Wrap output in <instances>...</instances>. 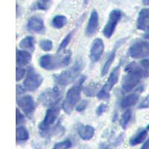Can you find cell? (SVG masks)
Instances as JSON below:
<instances>
[{"label": "cell", "instance_id": "cell-1", "mask_svg": "<svg viewBox=\"0 0 149 149\" xmlns=\"http://www.w3.org/2000/svg\"><path fill=\"white\" fill-rule=\"evenodd\" d=\"M125 72H126L127 74L123 77L122 81V91L124 93H129L133 90L137 86L142 78L149 76L148 71L135 62L127 65Z\"/></svg>", "mask_w": 149, "mask_h": 149}, {"label": "cell", "instance_id": "cell-2", "mask_svg": "<svg viewBox=\"0 0 149 149\" xmlns=\"http://www.w3.org/2000/svg\"><path fill=\"white\" fill-rule=\"evenodd\" d=\"M86 80V76H81L78 81L68 90L66 98L62 104V109L67 114H70L73 109L76 107L81 98V94L83 90V84Z\"/></svg>", "mask_w": 149, "mask_h": 149}, {"label": "cell", "instance_id": "cell-3", "mask_svg": "<svg viewBox=\"0 0 149 149\" xmlns=\"http://www.w3.org/2000/svg\"><path fill=\"white\" fill-rule=\"evenodd\" d=\"M84 66V62L81 58L77 60L72 66L68 70H64L60 74H54L53 76L54 81L60 86H66L73 82L78 78V76L81 72Z\"/></svg>", "mask_w": 149, "mask_h": 149}, {"label": "cell", "instance_id": "cell-4", "mask_svg": "<svg viewBox=\"0 0 149 149\" xmlns=\"http://www.w3.org/2000/svg\"><path fill=\"white\" fill-rule=\"evenodd\" d=\"M71 59V53L63 58H61L58 55L53 54H45L41 56L39 59V65L40 67L46 70H54L62 66H66L70 64Z\"/></svg>", "mask_w": 149, "mask_h": 149}, {"label": "cell", "instance_id": "cell-5", "mask_svg": "<svg viewBox=\"0 0 149 149\" xmlns=\"http://www.w3.org/2000/svg\"><path fill=\"white\" fill-rule=\"evenodd\" d=\"M60 109L57 106L49 107L45 115L44 119L39 124L38 130L42 137H47L52 132V126L58 119Z\"/></svg>", "mask_w": 149, "mask_h": 149}, {"label": "cell", "instance_id": "cell-6", "mask_svg": "<svg viewBox=\"0 0 149 149\" xmlns=\"http://www.w3.org/2000/svg\"><path fill=\"white\" fill-rule=\"evenodd\" d=\"M61 93L57 86L44 90L40 95L39 102L46 107H54L61 101Z\"/></svg>", "mask_w": 149, "mask_h": 149}, {"label": "cell", "instance_id": "cell-7", "mask_svg": "<svg viewBox=\"0 0 149 149\" xmlns=\"http://www.w3.org/2000/svg\"><path fill=\"white\" fill-rule=\"evenodd\" d=\"M42 77L35 71L34 68L30 66L28 69L27 74L23 81V86L26 90L34 92L39 88L42 83Z\"/></svg>", "mask_w": 149, "mask_h": 149}, {"label": "cell", "instance_id": "cell-8", "mask_svg": "<svg viewBox=\"0 0 149 149\" xmlns=\"http://www.w3.org/2000/svg\"><path fill=\"white\" fill-rule=\"evenodd\" d=\"M128 53L133 58L140 59L149 56V42L146 40H136L130 45Z\"/></svg>", "mask_w": 149, "mask_h": 149}, {"label": "cell", "instance_id": "cell-9", "mask_svg": "<svg viewBox=\"0 0 149 149\" xmlns=\"http://www.w3.org/2000/svg\"><path fill=\"white\" fill-rule=\"evenodd\" d=\"M121 17H122V13L120 10L118 9H114V10H111L109 14L107 23L103 29V34L105 37L109 39L113 36L117 26V24L120 21Z\"/></svg>", "mask_w": 149, "mask_h": 149}, {"label": "cell", "instance_id": "cell-10", "mask_svg": "<svg viewBox=\"0 0 149 149\" xmlns=\"http://www.w3.org/2000/svg\"><path fill=\"white\" fill-rule=\"evenodd\" d=\"M17 103L19 108L29 118L31 119L34 116L36 108V104L31 95H26L17 98Z\"/></svg>", "mask_w": 149, "mask_h": 149}, {"label": "cell", "instance_id": "cell-11", "mask_svg": "<svg viewBox=\"0 0 149 149\" xmlns=\"http://www.w3.org/2000/svg\"><path fill=\"white\" fill-rule=\"evenodd\" d=\"M104 51V44L102 39L97 38L94 40L90 47V58L92 63H96L100 60Z\"/></svg>", "mask_w": 149, "mask_h": 149}, {"label": "cell", "instance_id": "cell-12", "mask_svg": "<svg viewBox=\"0 0 149 149\" xmlns=\"http://www.w3.org/2000/svg\"><path fill=\"white\" fill-rule=\"evenodd\" d=\"M99 26V21H98V14L95 10H93L91 12L90 16V19L86 25V30H85V34L86 37H93L95 33Z\"/></svg>", "mask_w": 149, "mask_h": 149}, {"label": "cell", "instance_id": "cell-13", "mask_svg": "<svg viewBox=\"0 0 149 149\" xmlns=\"http://www.w3.org/2000/svg\"><path fill=\"white\" fill-rule=\"evenodd\" d=\"M28 31L34 33H42L45 29L44 22L39 17H32L29 19L26 25Z\"/></svg>", "mask_w": 149, "mask_h": 149}, {"label": "cell", "instance_id": "cell-14", "mask_svg": "<svg viewBox=\"0 0 149 149\" xmlns=\"http://www.w3.org/2000/svg\"><path fill=\"white\" fill-rule=\"evenodd\" d=\"M136 28L149 34V9H142L139 12L136 22Z\"/></svg>", "mask_w": 149, "mask_h": 149}, {"label": "cell", "instance_id": "cell-15", "mask_svg": "<svg viewBox=\"0 0 149 149\" xmlns=\"http://www.w3.org/2000/svg\"><path fill=\"white\" fill-rule=\"evenodd\" d=\"M77 131L79 136L83 140L88 141L90 140L93 137L95 134V128L89 125H78Z\"/></svg>", "mask_w": 149, "mask_h": 149}, {"label": "cell", "instance_id": "cell-16", "mask_svg": "<svg viewBox=\"0 0 149 149\" xmlns=\"http://www.w3.org/2000/svg\"><path fill=\"white\" fill-rule=\"evenodd\" d=\"M140 93H133L125 96L121 102V107L122 109H128L137 103Z\"/></svg>", "mask_w": 149, "mask_h": 149}, {"label": "cell", "instance_id": "cell-17", "mask_svg": "<svg viewBox=\"0 0 149 149\" xmlns=\"http://www.w3.org/2000/svg\"><path fill=\"white\" fill-rule=\"evenodd\" d=\"M32 57L29 52L25 50H17V64L19 66H26L31 61Z\"/></svg>", "mask_w": 149, "mask_h": 149}, {"label": "cell", "instance_id": "cell-18", "mask_svg": "<svg viewBox=\"0 0 149 149\" xmlns=\"http://www.w3.org/2000/svg\"><path fill=\"white\" fill-rule=\"evenodd\" d=\"M119 73H120V66H118L111 72L110 76L108 78V80H107V82L104 85L105 88L110 92L113 89V87L116 84L118 81H119Z\"/></svg>", "mask_w": 149, "mask_h": 149}, {"label": "cell", "instance_id": "cell-19", "mask_svg": "<svg viewBox=\"0 0 149 149\" xmlns=\"http://www.w3.org/2000/svg\"><path fill=\"white\" fill-rule=\"evenodd\" d=\"M147 134V130L142 129V130H139V132L136 133L132 138H130V141H129V144L131 146H136L141 144L146 139Z\"/></svg>", "mask_w": 149, "mask_h": 149}, {"label": "cell", "instance_id": "cell-20", "mask_svg": "<svg viewBox=\"0 0 149 149\" xmlns=\"http://www.w3.org/2000/svg\"><path fill=\"white\" fill-rule=\"evenodd\" d=\"M19 47L25 51L34 52V39L31 36H27L21 40L19 44Z\"/></svg>", "mask_w": 149, "mask_h": 149}, {"label": "cell", "instance_id": "cell-21", "mask_svg": "<svg viewBox=\"0 0 149 149\" xmlns=\"http://www.w3.org/2000/svg\"><path fill=\"white\" fill-rule=\"evenodd\" d=\"M116 58V49H114L112 52L110 53L109 57L107 58V59L105 61L103 67L102 68V70H101V76L103 77L104 75H106L107 73V72L109 71V69L111 66L112 63H113L114 60Z\"/></svg>", "mask_w": 149, "mask_h": 149}, {"label": "cell", "instance_id": "cell-22", "mask_svg": "<svg viewBox=\"0 0 149 149\" xmlns=\"http://www.w3.org/2000/svg\"><path fill=\"white\" fill-rule=\"evenodd\" d=\"M99 84L95 83H91L83 88L84 95L87 97H93L97 95L99 91Z\"/></svg>", "mask_w": 149, "mask_h": 149}, {"label": "cell", "instance_id": "cell-23", "mask_svg": "<svg viewBox=\"0 0 149 149\" xmlns=\"http://www.w3.org/2000/svg\"><path fill=\"white\" fill-rule=\"evenodd\" d=\"M16 139L17 142H23L29 139V134L27 129L23 126H19L17 128Z\"/></svg>", "mask_w": 149, "mask_h": 149}, {"label": "cell", "instance_id": "cell-24", "mask_svg": "<svg viewBox=\"0 0 149 149\" xmlns=\"http://www.w3.org/2000/svg\"><path fill=\"white\" fill-rule=\"evenodd\" d=\"M67 22V18L63 15H56L52 21V25L57 29H62Z\"/></svg>", "mask_w": 149, "mask_h": 149}, {"label": "cell", "instance_id": "cell-25", "mask_svg": "<svg viewBox=\"0 0 149 149\" xmlns=\"http://www.w3.org/2000/svg\"><path fill=\"white\" fill-rule=\"evenodd\" d=\"M131 116H132V113H131L130 110H129V109H127L124 112L123 114L121 116L120 125L124 130H125L127 127V126H128L129 123L130 122V119H131Z\"/></svg>", "mask_w": 149, "mask_h": 149}, {"label": "cell", "instance_id": "cell-26", "mask_svg": "<svg viewBox=\"0 0 149 149\" xmlns=\"http://www.w3.org/2000/svg\"><path fill=\"white\" fill-rule=\"evenodd\" d=\"M72 35H73V31H71V32L69 33V34L64 37V39L62 40L61 43L60 44L59 47H58V52L63 51V50H64V49H66V46H67L68 45H69V43H70V40H71L72 39Z\"/></svg>", "mask_w": 149, "mask_h": 149}, {"label": "cell", "instance_id": "cell-27", "mask_svg": "<svg viewBox=\"0 0 149 149\" xmlns=\"http://www.w3.org/2000/svg\"><path fill=\"white\" fill-rule=\"evenodd\" d=\"M72 143L70 139H66L62 142L56 143L53 147V149H70L72 148Z\"/></svg>", "mask_w": 149, "mask_h": 149}, {"label": "cell", "instance_id": "cell-28", "mask_svg": "<svg viewBox=\"0 0 149 149\" xmlns=\"http://www.w3.org/2000/svg\"><path fill=\"white\" fill-rule=\"evenodd\" d=\"M97 97L99 100H105L107 101L110 98V91L107 90L105 88L104 86H102L100 90L98 91V94H97Z\"/></svg>", "mask_w": 149, "mask_h": 149}, {"label": "cell", "instance_id": "cell-29", "mask_svg": "<svg viewBox=\"0 0 149 149\" xmlns=\"http://www.w3.org/2000/svg\"><path fill=\"white\" fill-rule=\"evenodd\" d=\"M52 42L49 40H43L40 42V47L44 52H49L52 49Z\"/></svg>", "mask_w": 149, "mask_h": 149}, {"label": "cell", "instance_id": "cell-30", "mask_svg": "<svg viewBox=\"0 0 149 149\" xmlns=\"http://www.w3.org/2000/svg\"><path fill=\"white\" fill-rule=\"evenodd\" d=\"M107 109H108V107H107V105L104 104H101L98 106V107L96 108V115L98 116H100L103 115L104 113L105 112H107Z\"/></svg>", "mask_w": 149, "mask_h": 149}, {"label": "cell", "instance_id": "cell-31", "mask_svg": "<svg viewBox=\"0 0 149 149\" xmlns=\"http://www.w3.org/2000/svg\"><path fill=\"white\" fill-rule=\"evenodd\" d=\"M25 73H26V70L21 68L20 66H17V76H16V80L17 81H19L25 76Z\"/></svg>", "mask_w": 149, "mask_h": 149}, {"label": "cell", "instance_id": "cell-32", "mask_svg": "<svg viewBox=\"0 0 149 149\" xmlns=\"http://www.w3.org/2000/svg\"><path fill=\"white\" fill-rule=\"evenodd\" d=\"M88 103H89V102L87 100L81 101V102H80V103H78V104H77V106L75 107V109H76V110L78 112L84 111V110L86 108V107H87Z\"/></svg>", "mask_w": 149, "mask_h": 149}, {"label": "cell", "instance_id": "cell-33", "mask_svg": "<svg viewBox=\"0 0 149 149\" xmlns=\"http://www.w3.org/2000/svg\"><path fill=\"white\" fill-rule=\"evenodd\" d=\"M149 107V95H147L146 98L142 101L140 104L138 106L139 109H146Z\"/></svg>", "mask_w": 149, "mask_h": 149}, {"label": "cell", "instance_id": "cell-34", "mask_svg": "<svg viewBox=\"0 0 149 149\" xmlns=\"http://www.w3.org/2000/svg\"><path fill=\"white\" fill-rule=\"evenodd\" d=\"M25 122V116L20 112V110L17 109V125H20Z\"/></svg>", "mask_w": 149, "mask_h": 149}, {"label": "cell", "instance_id": "cell-35", "mask_svg": "<svg viewBox=\"0 0 149 149\" xmlns=\"http://www.w3.org/2000/svg\"><path fill=\"white\" fill-rule=\"evenodd\" d=\"M36 8H37V9H39V10H46L48 6L47 5H46V2L40 1V2H38L36 4Z\"/></svg>", "mask_w": 149, "mask_h": 149}, {"label": "cell", "instance_id": "cell-36", "mask_svg": "<svg viewBox=\"0 0 149 149\" xmlns=\"http://www.w3.org/2000/svg\"><path fill=\"white\" fill-rule=\"evenodd\" d=\"M141 66L146 70H149V59H145L141 61Z\"/></svg>", "mask_w": 149, "mask_h": 149}, {"label": "cell", "instance_id": "cell-37", "mask_svg": "<svg viewBox=\"0 0 149 149\" xmlns=\"http://www.w3.org/2000/svg\"><path fill=\"white\" fill-rule=\"evenodd\" d=\"M25 90H26V89H25L24 86H20V85H17V93L18 95H20V94L23 93Z\"/></svg>", "mask_w": 149, "mask_h": 149}, {"label": "cell", "instance_id": "cell-38", "mask_svg": "<svg viewBox=\"0 0 149 149\" xmlns=\"http://www.w3.org/2000/svg\"><path fill=\"white\" fill-rule=\"evenodd\" d=\"M123 139H124V135H123V134H122V135L119 136H118V138L116 139V141H115L116 146H119V145H120L121 143H122V141H123Z\"/></svg>", "mask_w": 149, "mask_h": 149}, {"label": "cell", "instance_id": "cell-39", "mask_svg": "<svg viewBox=\"0 0 149 149\" xmlns=\"http://www.w3.org/2000/svg\"><path fill=\"white\" fill-rule=\"evenodd\" d=\"M141 149H149V138L148 140H146V142H145L143 146H142Z\"/></svg>", "mask_w": 149, "mask_h": 149}, {"label": "cell", "instance_id": "cell-40", "mask_svg": "<svg viewBox=\"0 0 149 149\" xmlns=\"http://www.w3.org/2000/svg\"><path fill=\"white\" fill-rule=\"evenodd\" d=\"M142 4L145 5H149V0H142Z\"/></svg>", "mask_w": 149, "mask_h": 149}, {"label": "cell", "instance_id": "cell-41", "mask_svg": "<svg viewBox=\"0 0 149 149\" xmlns=\"http://www.w3.org/2000/svg\"><path fill=\"white\" fill-rule=\"evenodd\" d=\"M145 37H146V39H149V34H147V35L145 36Z\"/></svg>", "mask_w": 149, "mask_h": 149}, {"label": "cell", "instance_id": "cell-42", "mask_svg": "<svg viewBox=\"0 0 149 149\" xmlns=\"http://www.w3.org/2000/svg\"><path fill=\"white\" fill-rule=\"evenodd\" d=\"M41 1H42V2H47L49 0H41Z\"/></svg>", "mask_w": 149, "mask_h": 149}, {"label": "cell", "instance_id": "cell-43", "mask_svg": "<svg viewBox=\"0 0 149 149\" xmlns=\"http://www.w3.org/2000/svg\"><path fill=\"white\" fill-rule=\"evenodd\" d=\"M147 130H149V125L147 126Z\"/></svg>", "mask_w": 149, "mask_h": 149}]
</instances>
